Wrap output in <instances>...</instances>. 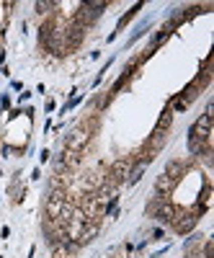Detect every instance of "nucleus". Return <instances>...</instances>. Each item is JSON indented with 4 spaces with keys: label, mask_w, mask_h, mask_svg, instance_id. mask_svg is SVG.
<instances>
[{
    "label": "nucleus",
    "mask_w": 214,
    "mask_h": 258,
    "mask_svg": "<svg viewBox=\"0 0 214 258\" xmlns=\"http://www.w3.org/2000/svg\"><path fill=\"white\" fill-rule=\"evenodd\" d=\"M132 165H134L132 158H121V160H116V163L111 165V170H109V183L114 186V183L129 181V176H132Z\"/></svg>",
    "instance_id": "nucleus-1"
},
{
    "label": "nucleus",
    "mask_w": 214,
    "mask_h": 258,
    "mask_svg": "<svg viewBox=\"0 0 214 258\" xmlns=\"http://www.w3.org/2000/svg\"><path fill=\"white\" fill-rule=\"evenodd\" d=\"M91 140V121L88 124H80L75 132L67 137V150H73V153H83L85 142Z\"/></svg>",
    "instance_id": "nucleus-3"
},
{
    "label": "nucleus",
    "mask_w": 214,
    "mask_h": 258,
    "mask_svg": "<svg viewBox=\"0 0 214 258\" xmlns=\"http://www.w3.org/2000/svg\"><path fill=\"white\" fill-rule=\"evenodd\" d=\"M196 212H176V217H173V222H170V225H173V230L176 232H188V230H194V225H196Z\"/></svg>",
    "instance_id": "nucleus-4"
},
{
    "label": "nucleus",
    "mask_w": 214,
    "mask_h": 258,
    "mask_svg": "<svg viewBox=\"0 0 214 258\" xmlns=\"http://www.w3.org/2000/svg\"><path fill=\"white\" fill-rule=\"evenodd\" d=\"M183 170H186V165H183L181 160H173V163H170V165L165 168V176H168L170 181H173V183H176V181L181 178V173H183Z\"/></svg>",
    "instance_id": "nucleus-5"
},
{
    "label": "nucleus",
    "mask_w": 214,
    "mask_h": 258,
    "mask_svg": "<svg viewBox=\"0 0 214 258\" xmlns=\"http://www.w3.org/2000/svg\"><path fill=\"white\" fill-rule=\"evenodd\" d=\"M211 132V106H206V111L194 121V126L188 129V137H196V140H209Z\"/></svg>",
    "instance_id": "nucleus-2"
},
{
    "label": "nucleus",
    "mask_w": 214,
    "mask_h": 258,
    "mask_svg": "<svg viewBox=\"0 0 214 258\" xmlns=\"http://www.w3.org/2000/svg\"><path fill=\"white\" fill-rule=\"evenodd\" d=\"M139 8H142V3H137V6H134L129 13H124V16H121V21H119V31H121V29H124L126 24H129V21H132L134 16H137V11H139Z\"/></svg>",
    "instance_id": "nucleus-6"
}]
</instances>
